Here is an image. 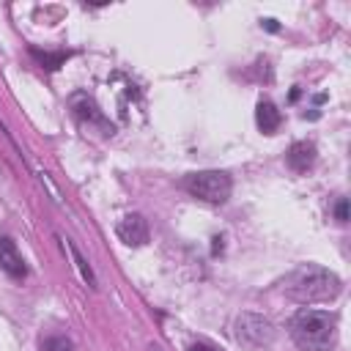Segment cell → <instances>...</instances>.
I'll use <instances>...</instances> for the list:
<instances>
[{
    "mask_svg": "<svg viewBox=\"0 0 351 351\" xmlns=\"http://www.w3.org/2000/svg\"><path fill=\"white\" fill-rule=\"evenodd\" d=\"M71 110H74V115H77L82 123L101 129V134H112V123L104 118V112L96 107V101H93L90 96H85V93L71 96Z\"/></svg>",
    "mask_w": 351,
    "mask_h": 351,
    "instance_id": "5b68a950",
    "label": "cell"
},
{
    "mask_svg": "<svg viewBox=\"0 0 351 351\" xmlns=\"http://www.w3.org/2000/svg\"><path fill=\"white\" fill-rule=\"evenodd\" d=\"M115 233H118L121 241H126V244H132V247H140V244L148 241V222H145L140 214H126V217L118 222Z\"/></svg>",
    "mask_w": 351,
    "mask_h": 351,
    "instance_id": "8992f818",
    "label": "cell"
},
{
    "mask_svg": "<svg viewBox=\"0 0 351 351\" xmlns=\"http://www.w3.org/2000/svg\"><path fill=\"white\" fill-rule=\"evenodd\" d=\"M255 121H258L261 132L271 134V132H277V129H280V123H282V115H280V110H277L271 101H258V110H255Z\"/></svg>",
    "mask_w": 351,
    "mask_h": 351,
    "instance_id": "9c48e42d",
    "label": "cell"
},
{
    "mask_svg": "<svg viewBox=\"0 0 351 351\" xmlns=\"http://www.w3.org/2000/svg\"><path fill=\"white\" fill-rule=\"evenodd\" d=\"M291 337L302 351H329L337 340V321L324 310H302L291 321Z\"/></svg>",
    "mask_w": 351,
    "mask_h": 351,
    "instance_id": "6da1fadb",
    "label": "cell"
},
{
    "mask_svg": "<svg viewBox=\"0 0 351 351\" xmlns=\"http://www.w3.org/2000/svg\"><path fill=\"white\" fill-rule=\"evenodd\" d=\"M151 351H162V348H159V346H151Z\"/></svg>",
    "mask_w": 351,
    "mask_h": 351,
    "instance_id": "5bb4252c",
    "label": "cell"
},
{
    "mask_svg": "<svg viewBox=\"0 0 351 351\" xmlns=\"http://www.w3.org/2000/svg\"><path fill=\"white\" fill-rule=\"evenodd\" d=\"M186 351H219V348H214V346H208V343H195V346H189Z\"/></svg>",
    "mask_w": 351,
    "mask_h": 351,
    "instance_id": "4fadbf2b",
    "label": "cell"
},
{
    "mask_svg": "<svg viewBox=\"0 0 351 351\" xmlns=\"http://www.w3.org/2000/svg\"><path fill=\"white\" fill-rule=\"evenodd\" d=\"M71 348L74 346H71L69 337H47L44 346H41V351H71Z\"/></svg>",
    "mask_w": 351,
    "mask_h": 351,
    "instance_id": "8fae6325",
    "label": "cell"
},
{
    "mask_svg": "<svg viewBox=\"0 0 351 351\" xmlns=\"http://www.w3.org/2000/svg\"><path fill=\"white\" fill-rule=\"evenodd\" d=\"M184 189L206 203H225L230 197L233 181L222 170H200V173H189L184 178Z\"/></svg>",
    "mask_w": 351,
    "mask_h": 351,
    "instance_id": "3957f363",
    "label": "cell"
},
{
    "mask_svg": "<svg viewBox=\"0 0 351 351\" xmlns=\"http://www.w3.org/2000/svg\"><path fill=\"white\" fill-rule=\"evenodd\" d=\"M69 247H71V255H74V263H77V269L82 271V277L88 280V285H96V277H93V271H90V266L85 263V258L80 255V250H77L74 244H69Z\"/></svg>",
    "mask_w": 351,
    "mask_h": 351,
    "instance_id": "30bf717a",
    "label": "cell"
},
{
    "mask_svg": "<svg viewBox=\"0 0 351 351\" xmlns=\"http://www.w3.org/2000/svg\"><path fill=\"white\" fill-rule=\"evenodd\" d=\"M0 269H3L8 277H14V280H22V277L27 274L25 261H22L16 244H14L8 236H0Z\"/></svg>",
    "mask_w": 351,
    "mask_h": 351,
    "instance_id": "52a82bcc",
    "label": "cell"
},
{
    "mask_svg": "<svg viewBox=\"0 0 351 351\" xmlns=\"http://www.w3.org/2000/svg\"><path fill=\"white\" fill-rule=\"evenodd\" d=\"M335 217H337L340 222H348V206H346V197H337V203H335Z\"/></svg>",
    "mask_w": 351,
    "mask_h": 351,
    "instance_id": "7c38bea8",
    "label": "cell"
},
{
    "mask_svg": "<svg viewBox=\"0 0 351 351\" xmlns=\"http://www.w3.org/2000/svg\"><path fill=\"white\" fill-rule=\"evenodd\" d=\"M285 293L302 304L324 302L340 293V280L321 266H302L285 280Z\"/></svg>",
    "mask_w": 351,
    "mask_h": 351,
    "instance_id": "7a4b0ae2",
    "label": "cell"
},
{
    "mask_svg": "<svg viewBox=\"0 0 351 351\" xmlns=\"http://www.w3.org/2000/svg\"><path fill=\"white\" fill-rule=\"evenodd\" d=\"M236 337L241 343H247V346H266V343H271L274 329H271V324L263 315L241 313L236 318Z\"/></svg>",
    "mask_w": 351,
    "mask_h": 351,
    "instance_id": "277c9868",
    "label": "cell"
},
{
    "mask_svg": "<svg viewBox=\"0 0 351 351\" xmlns=\"http://www.w3.org/2000/svg\"><path fill=\"white\" fill-rule=\"evenodd\" d=\"M285 159H288L291 170L304 173V170L313 167V162H315V145H313V143H293V145L288 148Z\"/></svg>",
    "mask_w": 351,
    "mask_h": 351,
    "instance_id": "ba28073f",
    "label": "cell"
}]
</instances>
